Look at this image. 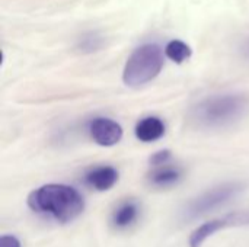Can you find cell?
Listing matches in <instances>:
<instances>
[{"label": "cell", "mask_w": 249, "mask_h": 247, "mask_svg": "<svg viewBox=\"0 0 249 247\" xmlns=\"http://www.w3.org/2000/svg\"><path fill=\"white\" fill-rule=\"evenodd\" d=\"M28 207L34 213L51 217L58 223H70L83 213L85 201L69 185L48 183L29 194Z\"/></svg>", "instance_id": "1"}, {"label": "cell", "mask_w": 249, "mask_h": 247, "mask_svg": "<svg viewBox=\"0 0 249 247\" xmlns=\"http://www.w3.org/2000/svg\"><path fill=\"white\" fill-rule=\"evenodd\" d=\"M247 109L241 95H216L200 102L193 111V119L206 128H220L239 119Z\"/></svg>", "instance_id": "2"}, {"label": "cell", "mask_w": 249, "mask_h": 247, "mask_svg": "<svg viewBox=\"0 0 249 247\" xmlns=\"http://www.w3.org/2000/svg\"><path fill=\"white\" fill-rule=\"evenodd\" d=\"M163 68V52L156 44H144L136 48L128 57L123 80L130 87H139L152 82Z\"/></svg>", "instance_id": "3"}, {"label": "cell", "mask_w": 249, "mask_h": 247, "mask_svg": "<svg viewBox=\"0 0 249 247\" xmlns=\"http://www.w3.org/2000/svg\"><path fill=\"white\" fill-rule=\"evenodd\" d=\"M241 191H242V185L233 183V182L214 186V188L206 191L204 194L198 195L197 198H194L187 205V208L184 211V217L187 220H194L200 215H204V214L219 208L220 205L229 202Z\"/></svg>", "instance_id": "4"}, {"label": "cell", "mask_w": 249, "mask_h": 247, "mask_svg": "<svg viewBox=\"0 0 249 247\" xmlns=\"http://www.w3.org/2000/svg\"><path fill=\"white\" fill-rule=\"evenodd\" d=\"M241 226H249V211H247V213L238 211V213L228 214L225 217L204 223L203 226H200L198 229H196L191 233L188 245H190V247H201L209 237H212L217 231H220L223 229L241 227Z\"/></svg>", "instance_id": "5"}, {"label": "cell", "mask_w": 249, "mask_h": 247, "mask_svg": "<svg viewBox=\"0 0 249 247\" xmlns=\"http://www.w3.org/2000/svg\"><path fill=\"white\" fill-rule=\"evenodd\" d=\"M89 132H90L92 140L102 147L115 146L123 138L121 125L109 118L93 119L89 125Z\"/></svg>", "instance_id": "6"}, {"label": "cell", "mask_w": 249, "mask_h": 247, "mask_svg": "<svg viewBox=\"0 0 249 247\" xmlns=\"http://www.w3.org/2000/svg\"><path fill=\"white\" fill-rule=\"evenodd\" d=\"M85 182L96 191H109L118 182V170L112 166H98L85 175Z\"/></svg>", "instance_id": "7"}, {"label": "cell", "mask_w": 249, "mask_h": 247, "mask_svg": "<svg viewBox=\"0 0 249 247\" xmlns=\"http://www.w3.org/2000/svg\"><path fill=\"white\" fill-rule=\"evenodd\" d=\"M140 217V205L137 201L127 199L121 202L112 213L111 223L117 230H125L131 227Z\"/></svg>", "instance_id": "8"}, {"label": "cell", "mask_w": 249, "mask_h": 247, "mask_svg": "<svg viewBox=\"0 0 249 247\" xmlns=\"http://www.w3.org/2000/svg\"><path fill=\"white\" fill-rule=\"evenodd\" d=\"M182 178V172L179 167L177 166H169V165H163L159 167H155L147 179L149 183L155 188H169L177 185Z\"/></svg>", "instance_id": "9"}, {"label": "cell", "mask_w": 249, "mask_h": 247, "mask_svg": "<svg viewBox=\"0 0 249 247\" xmlns=\"http://www.w3.org/2000/svg\"><path fill=\"white\" fill-rule=\"evenodd\" d=\"M165 134V124L158 116H147L136 125V137L143 143H153Z\"/></svg>", "instance_id": "10"}, {"label": "cell", "mask_w": 249, "mask_h": 247, "mask_svg": "<svg viewBox=\"0 0 249 247\" xmlns=\"http://www.w3.org/2000/svg\"><path fill=\"white\" fill-rule=\"evenodd\" d=\"M165 55L169 60H172L174 63L182 64L193 55V49L187 42H184L181 39H172L165 47Z\"/></svg>", "instance_id": "11"}, {"label": "cell", "mask_w": 249, "mask_h": 247, "mask_svg": "<svg viewBox=\"0 0 249 247\" xmlns=\"http://www.w3.org/2000/svg\"><path fill=\"white\" fill-rule=\"evenodd\" d=\"M104 42H105L104 36L99 32L90 31L80 36V39L77 41V48L79 51L85 54H90V52H96L98 49H101L104 47Z\"/></svg>", "instance_id": "12"}, {"label": "cell", "mask_w": 249, "mask_h": 247, "mask_svg": "<svg viewBox=\"0 0 249 247\" xmlns=\"http://www.w3.org/2000/svg\"><path fill=\"white\" fill-rule=\"evenodd\" d=\"M169 159H171V151L169 150H160L149 159V163L153 167H159V166L168 165Z\"/></svg>", "instance_id": "13"}, {"label": "cell", "mask_w": 249, "mask_h": 247, "mask_svg": "<svg viewBox=\"0 0 249 247\" xmlns=\"http://www.w3.org/2000/svg\"><path fill=\"white\" fill-rule=\"evenodd\" d=\"M0 247H20V242L15 236H1Z\"/></svg>", "instance_id": "14"}, {"label": "cell", "mask_w": 249, "mask_h": 247, "mask_svg": "<svg viewBox=\"0 0 249 247\" xmlns=\"http://www.w3.org/2000/svg\"><path fill=\"white\" fill-rule=\"evenodd\" d=\"M242 52H244V55L249 58V38L244 42V45H242Z\"/></svg>", "instance_id": "15"}]
</instances>
